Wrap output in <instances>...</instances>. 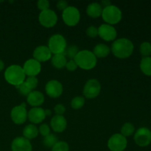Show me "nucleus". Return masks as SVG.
I'll list each match as a JSON object with an SVG mask.
<instances>
[{"label": "nucleus", "mask_w": 151, "mask_h": 151, "mask_svg": "<svg viewBox=\"0 0 151 151\" xmlns=\"http://www.w3.org/2000/svg\"><path fill=\"white\" fill-rule=\"evenodd\" d=\"M134 44L128 38L115 40L111 45V52L115 57L124 59L130 57L134 52Z\"/></svg>", "instance_id": "obj_1"}, {"label": "nucleus", "mask_w": 151, "mask_h": 151, "mask_svg": "<svg viewBox=\"0 0 151 151\" xmlns=\"http://www.w3.org/2000/svg\"><path fill=\"white\" fill-rule=\"evenodd\" d=\"M4 78L8 83L16 87L24 82L26 75L22 66L19 65H11L6 69Z\"/></svg>", "instance_id": "obj_2"}, {"label": "nucleus", "mask_w": 151, "mask_h": 151, "mask_svg": "<svg viewBox=\"0 0 151 151\" xmlns=\"http://www.w3.org/2000/svg\"><path fill=\"white\" fill-rule=\"evenodd\" d=\"M74 60L78 67L85 70H90L95 67L97 64V58L94 53L89 50L79 51Z\"/></svg>", "instance_id": "obj_3"}, {"label": "nucleus", "mask_w": 151, "mask_h": 151, "mask_svg": "<svg viewBox=\"0 0 151 151\" xmlns=\"http://www.w3.org/2000/svg\"><path fill=\"white\" fill-rule=\"evenodd\" d=\"M101 16L108 24H116L122 19V12L119 7L111 4L103 9Z\"/></svg>", "instance_id": "obj_4"}, {"label": "nucleus", "mask_w": 151, "mask_h": 151, "mask_svg": "<svg viewBox=\"0 0 151 151\" xmlns=\"http://www.w3.org/2000/svg\"><path fill=\"white\" fill-rule=\"evenodd\" d=\"M48 48L54 55L63 54L66 48V39L60 34H55L49 39Z\"/></svg>", "instance_id": "obj_5"}, {"label": "nucleus", "mask_w": 151, "mask_h": 151, "mask_svg": "<svg viewBox=\"0 0 151 151\" xmlns=\"http://www.w3.org/2000/svg\"><path fill=\"white\" fill-rule=\"evenodd\" d=\"M62 19L67 26L74 27L80 22L81 14L78 8L73 6H69L62 13Z\"/></svg>", "instance_id": "obj_6"}, {"label": "nucleus", "mask_w": 151, "mask_h": 151, "mask_svg": "<svg viewBox=\"0 0 151 151\" xmlns=\"http://www.w3.org/2000/svg\"><path fill=\"white\" fill-rule=\"evenodd\" d=\"M128 141L121 134H115L108 141V147L111 151H124L127 147Z\"/></svg>", "instance_id": "obj_7"}, {"label": "nucleus", "mask_w": 151, "mask_h": 151, "mask_svg": "<svg viewBox=\"0 0 151 151\" xmlns=\"http://www.w3.org/2000/svg\"><path fill=\"white\" fill-rule=\"evenodd\" d=\"M101 85L97 79H90L86 83L83 88V95L88 99H93L100 94Z\"/></svg>", "instance_id": "obj_8"}, {"label": "nucleus", "mask_w": 151, "mask_h": 151, "mask_svg": "<svg viewBox=\"0 0 151 151\" xmlns=\"http://www.w3.org/2000/svg\"><path fill=\"white\" fill-rule=\"evenodd\" d=\"M38 21L42 26L47 28L52 27L57 24L58 16L54 10L48 9L40 13Z\"/></svg>", "instance_id": "obj_9"}, {"label": "nucleus", "mask_w": 151, "mask_h": 151, "mask_svg": "<svg viewBox=\"0 0 151 151\" xmlns=\"http://www.w3.org/2000/svg\"><path fill=\"white\" fill-rule=\"evenodd\" d=\"M135 143L139 147H147L151 143V131L147 128H139L134 135Z\"/></svg>", "instance_id": "obj_10"}, {"label": "nucleus", "mask_w": 151, "mask_h": 151, "mask_svg": "<svg viewBox=\"0 0 151 151\" xmlns=\"http://www.w3.org/2000/svg\"><path fill=\"white\" fill-rule=\"evenodd\" d=\"M10 117L16 125H22L24 123L27 119V111L26 107L22 105L15 106L10 112Z\"/></svg>", "instance_id": "obj_11"}, {"label": "nucleus", "mask_w": 151, "mask_h": 151, "mask_svg": "<svg viewBox=\"0 0 151 151\" xmlns=\"http://www.w3.org/2000/svg\"><path fill=\"white\" fill-rule=\"evenodd\" d=\"M116 35L117 32L116 29L112 25L103 24L98 28V35L104 41H114L115 38H116Z\"/></svg>", "instance_id": "obj_12"}, {"label": "nucleus", "mask_w": 151, "mask_h": 151, "mask_svg": "<svg viewBox=\"0 0 151 151\" xmlns=\"http://www.w3.org/2000/svg\"><path fill=\"white\" fill-rule=\"evenodd\" d=\"M63 91V86L59 81L52 80L47 82L45 86V91L49 97L57 98L62 94Z\"/></svg>", "instance_id": "obj_13"}, {"label": "nucleus", "mask_w": 151, "mask_h": 151, "mask_svg": "<svg viewBox=\"0 0 151 151\" xmlns=\"http://www.w3.org/2000/svg\"><path fill=\"white\" fill-rule=\"evenodd\" d=\"M23 70L25 75H27L28 77H35L41 72V63L34 58L29 59L24 64Z\"/></svg>", "instance_id": "obj_14"}, {"label": "nucleus", "mask_w": 151, "mask_h": 151, "mask_svg": "<svg viewBox=\"0 0 151 151\" xmlns=\"http://www.w3.org/2000/svg\"><path fill=\"white\" fill-rule=\"evenodd\" d=\"M12 151H32V145L29 140L22 137H16L11 143Z\"/></svg>", "instance_id": "obj_15"}, {"label": "nucleus", "mask_w": 151, "mask_h": 151, "mask_svg": "<svg viewBox=\"0 0 151 151\" xmlns=\"http://www.w3.org/2000/svg\"><path fill=\"white\" fill-rule=\"evenodd\" d=\"M34 59L38 62H45L50 60L52 58V52L47 46H38L34 50L33 52Z\"/></svg>", "instance_id": "obj_16"}, {"label": "nucleus", "mask_w": 151, "mask_h": 151, "mask_svg": "<svg viewBox=\"0 0 151 151\" xmlns=\"http://www.w3.org/2000/svg\"><path fill=\"white\" fill-rule=\"evenodd\" d=\"M27 118L32 123H41L46 118L44 109L40 107L32 108L27 113Z\"/></svg>", "instance_id": "obj_17"}, {"label": "nucleus", "mask_w": 151, "mask_h": 151, "mask_svg": "<svg viewBox=\"0 0 151 151\" xmlns=\"http://www.w3.org/2000/svg\"><path fill=\"white\" fill-rule=\"evenodd\" d=\"M51 128L55 132L61 133L66 130L67 122L65 117L61 115H55L50 121Z\"/></svg>", "instance_id": "obj_18"}, {"label": "nucleus", "mask_w": 151, "mask_h": 151, "mask_svg": "<svg viewBox=\"0 0 151 151\" xmlns=\"http://www.w3.org/2000/svg\"><path fill=\"white\" fill-rule=\"evenodd\" d=\"M27 101L28 104L30 105L31 106H33V108L38 107L44 103V96L39 91L34 90L27 95Z\"/></svg>", "instance_id": "obj_19"}, {"label": "nucleus", "mask_w": 151, "mask_h": 151, "mask_svg": "<svg viewBox=\"0 0 151 151\" xmlns=\"http://www.w3.org/2000/svg\"><path fill=\"white\" fill-rule=\"evenodd\" d=\"M102 12H103V8L100 3L93 2L87 6L86 13L90 17L94 19L100 17L102 15Z\"/></svg>", "instance_id": "obj_20"}, {"label": "nucleus", "mask_w": 151, "mask_h": 151, "mask_svg": "<svg viewBox=\"0 0 151 151\" xmlns=\"http://www.w3.org/2000/svg\"><path fill=\"white\" fill-rule=\"evenodd\" d=\"M111 49L108 45L104 44H99L94 47L93 53L96 58H106L110 54Z\"/></svg>", "instance_id": "obj_21"}, {"label": "nucleus", "mask_w": 151, "mask_h": 151, "mask_svg": "<svg viewBox=\"0 0 151 151\" xmlns=\"http://www.w3.org/2000/svg\"><path fill=\"white\" fill-rule=\"evenodd\" d=\"M38 128L35 126L34 124H29L26 125L23 130V137L26 138L27 139H32L38 137Z\"/></svg>", "instance_id": "obj_22"}, {"label": "nucleus", "mask_w": 151, "mask_h": 151, "mask_svg": "<svg viewBox=\"0 0 151 151\" xmlns=\"http://www.w3.org/2000/svg\"><path fill=\"white\" fill-rule=\"evenodd\" d=\"M51 63L52 65L56 69H62L66 66L67 60L64 54H57L54 55V56L52 58Z\"/></svg>", "instance_id": "obj_23"}, {"label": "nucleus", "mask_w": 151, "mask_h": 151, "mask_svg": "<svg viewBox=\"0 0 151 151\" xmlns=\"http://www.w3.org/2000/svg\"><path fill=\"white\" fill-rule=\"evenodd\" d=\"M141 71L147 76H151V57L142 58L140 62Z\"/></svg>", "instance_id": "obj_24"}, {"label": "nucleus", "mask_w": 151, "mask_h": 151, "mask_svg": "<svg viewBox=\"0 0 151 151\" xmlns=\"http://www.w3.org/2000/svg\"><path fill=\"white\" fill-rule=\"evenodd\" d=\"M58 142V139L56 137V135L53 134H50L49 135L46 136L44 137V139H43V144L45 147L50 148L52 147V148L53 146L56 144V143Z\"/></svg>", "instance_id": "obj_25"}, {"label": "nucleus", "mask_w": 151, "mask_h": 151, "mask_svg": "<svg viewBox=\"0 0 151 151\" xmlns=\"http://www.w3.org/2000/svg\"><path fill=\"white\" fill-rule=\"evenodd\" d=\"M135 131V127L131 122H125L121 128V134L125 138L132 135Z\"/></svg>", "instance_id": "obj_26"}, {"label": "nucleus", "mask_w": 151, "mask_h": 151, "mask_svg": "<svg viewBox=\"0 0 151 151\" xmlns=\"http://www.w3.org/2000/svg\"><path fill=\"white\" fill-rule=\"evenodd\" d=\"M78 52H79V50H78V47L76 45H70L68 47H66L63 54L66 56V58L67 57L70 60H74Z\"/></svg>", "instance_id": "obj_27"}, {"label": "nucleus", "mask_w": 151, "mask_h": 151, "mask_svg": "<svg viewBox=\"0 0 151 151\" xmlns=\"http://www.w3.org/2000/svg\"><path fill=\"white\" fill-rule=\"evenodd\" d=\"M85 104V98L81 96H77L74 97L71 101V106L74 109H80Z\"/></svg>", "instance_id": "obj_28"}, {"label": "nucleus", "mask_w": 151, "mask_h": 151, "mask_svg": "<svg viewBox=\"0 0 151 151\" xmlns=\"http://www.w3.org/2000/svg\"><path fill=\"white\" fill-rule=\"evenodd\" d=\"M139 50L143 58L150 57V55H151V44L147 41L142 43Z\"/></svg>", "instance_id": "obj_29"}, {"label": "nucleus", "mask_w": 151, "mask_h": 151, "mask_svg": "<svg viewBox=\"0 0 151 151\" xmlns=\"http://www.w3.org/2000/svg\"><path fill=\"white\" fill-rule=\"evenodd\" d=\"M52 151H69V145L66 142H58L52 147Z\"/></svg>", "instance_id": "obj_30"}, {"label": "nucleus", "mask_w": 151, "mask_h": 151, "mask_svg": "<svg viewBox=\"0 0 151 151\" xmlns=\"http://www.w3.org/2000/svg\"><path fill=\"white\" fill-rule=\"evenodd\" d=\"M24 82L26 83L27 85L28 86V87H29L32 91H34V89H35L37 87V86H38V81L35 77H28L27 78L25 79Z\"/></svg>", "instance_id": "obj_31"}, {"label": "nucleus", "mask_w": 151, "mask_h": 151, "mask_svg": "<svg viewBox=\"0 0 151 151\" xmlns=\"http://www.w3.org/2000/svg\"><path fill=\"white\" fill-rule=\"evenodd\" d=\"M16 88H17L18 91H19V92L22 95L27 96V95L31 92V91H32V90L28 87V86L27 85L25 82L22 83L21 85L16 86Z\"/></svg>", "instance_id": "obj_32"}, {"label": "nucleus", "mask_w": 151, "mask_h": 151, "mask_svg": "<svg viewBox=\"0 0 151 151\" xmlns=\"http://www.w3.org/2000/svg\"><path fill=\"white\" fill-rule=\"evenodd\" d=\"M86 32L90 38H96L98 35V29L94 26H90L87 28Z\"/></svg>", "instance_id": "obj_33"}, {"label": "nucleus", "mask_w": 151, "mask_h": 151, "mask_svg": "<svg viewBox=\"0 0 151 151\" xmlns=\"http://www.w3.org/2000/svg\"><path fill=\"white\" fill-rule=\"evenodd\" d=\"M38 132L41 134L43 137H46V136L49 135L50 134V128L47 124H41L40 125L39 128H38Z\"/></svg>", "instance_id": "obj_34"}, {"label": "nucleus", "mask_w": 151, "mask_h": 151, "mask_svg": "<svg viewBox=\"0 0 151 151\" xmlns=\"http://www.w3.org/2000/svg\"><path fill=\"white\" fill-rule=\"evenodd\" d=\"M37 6L39 10L44 11V10H48L50 7V2L48 0H39L37 2Z\"/></svg>", "instance_id": "obj_35"}, {"label": "nucleus", "mask_w": 151, "mask_h": 151, "mask_svg": "<svg viewBox=\"0 0 151 151\" xmlns=\"http://www.w3.org/2000/svg\"><path fill=\"white\" fill-rule=\"evenodd\" d=\"M66 67L68 71L74 72V71L76 70L78 66L77 65L76 62L75 61V60H69V61H67V63H66Z\"/></svg>", "instance_id": "obj_36"}, {"label": "nucleus", "mask_w": 151, "mask_h": 151, "mask_svg": "<svg viewBox=\"0 0 151 151\" xmlns=\"http://www.w3.org/2000/svg\"><path fill=\"white\" fill-rule=\"evenodd\" d=\"M55 112L56 115H63L66 111V108L62 104H58L55 106Z\"/></svg>", "instance_id": "obj_37"}, {"label": "nucleus", "mask_w": 151, "mask_h": 151, "mask_svg": "<svg viewBox=\"0 0 151 151\" xmlns=\"http://www.w3.org/2000/svg\"><path fill=\"white\" fill-rule=\"evenodd\" d=\"M69 7L68 5V2L65 0H60V1H58L57 3V8L60 10H64L65 9H66Z\"/></svg>", "instance_id": "obj_38"}, {"label": "nucleus", "mask_w": 151, "mask_h": 151, "mask_svg": "<svg viewBox=\"0 0 151 151\" xmlns=\"http://www.w3.org/2000/svg\"><path fill=\"white\" fill-rule=\"evenodd\" d=\"M100 5L103 6L104 7H108V6L111 5V1H109V0H103V1H101V4H100Z\"/></svg>", "instance_id": "obj_39"}, {"label": "nucleus", "mask_w": 151, "mask_h": 151, "mask_svg": "<svg viewBox=\"0 0 151 151\" xmlns=\"http://www.w3.org/2000/svg\"><path fill=\"white\" fill-rule=\"evenodd\" d=\"M4 68V63L3 62V60H1V59H0V72L3 70Z\"/></svg>", "instance_id": "obj_40"}, {"label": "nucleus", "mask_w": 151, "mask_h": 151, "mask_svg": "<svg viewBox=\"0 0 151 151\" xmlns=\"http://www.w3.org/2000/svg\"><path fill=\"white\" fill-rule=\"evenodd\" d=\"M44 111H45L46 116H51V115H52V111L50 110V109H46V110H44Z\"/></svg>", "instance_id": "obj_41"}]
</instances>
